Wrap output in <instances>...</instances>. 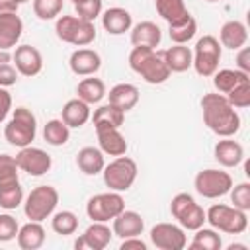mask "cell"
Segmentation results:
<instances>
[{
	"mask_svg": "<svg viewBox=\"0 0 250 250\" xmlns=\"http://www.w3.org/2000/svg\"><path fill=\"white\" fill-rule=\"evenodd\" d=\"M111 230L119 238H129V236H139L145 230V219L137 211H127L123 209L113 221H111Z\"/></svg>",
	"mask_w": 250,
	"mask_h": 250,
	"instance_id": "cell-17",
	"label": "cell"
},
{
	"mask_svg": "<svg viewBox=\"0 0 250 250\" xmlns=\"http://www.w3.org/2000/svg\"><path fill=\"white\" fill-rule=\"evenodd\" d=\"M18 221L10 213H0V242H10L18 234Z\"/></svg>",
	"mask_w": 250,
	"mask_h": 250,
	"instance_id": "cell-43",
	"label": "cell"
},
{
	"mask_svg": "<svg viewBox=\"0 0 250 250\" xmlns=\"http://www.w3.org/2000/svg\"><path fill=\"white\" fill-rule=\"evenodd\" d=\"M227 100L229 104L234 107V109H244L250 105V80L238 84L234 90H230L227 94Z\"/></svg>",
	"mask_w": 250,
	"mask_h": 250,
	"instance_id": "cell-40",
	"label": "cell"
},
{
	"mask_svg": "<svg viewBox=\"0 0 250 250\" xmlns=\"http://www.w3.org/2000/svg\"><path fill=\"white\" fill-rule=\"evenodd\" d=\"M205 221L221 232L227 234H242L248 229V215L232 205L215 203L205 211Z\"/></svg>",
	"mask_w": 250,
	"mask_h": 250,
	"instance_id": "cell-5",
	"label": "cell"
},
{
	"mask_svg": "<svg viewBox=\"0 0 250 250\" xmlns=\"http://www.w3.org/2000/svg\"><path fill=\"white\" fill-rule=\"evenodd\" d=\"M45 238H47V234L39 221H29V223L21 225L16 234L18 246L21 250H37L45 244Z\"/></svg>",
	"mask_w": 250,
	"mask_h": 250,
	"instance_id": "cell-24",
	"label": "cell"
},
{
	"mask_svg": "<svg viewBox=\"0 0 250 250\" xmlns=\"http://www.w3.org/2000/svg\"><path fill=\"white\" fill-rule=\"evenodd\" d=\"M12 61H14L18 74H21V76H29V78L37 76L43 68V57H41L39 49L31 47V45L16 47V51L12 53Z\"/></svg>",
	"mask_w": 250,
	"mask_h": 250,
	"instance_id": "cell-13",
	"label": "cell"
},
{
	"mask_svg": "<svg viewBox=\"0 0 250 250\" xmlns=\"http://www.w3.org/2000/svg\"><path fill=\"white\" fill-rule=\"evenodd\" d=\"M246 80H250V74L238 68H221L213 74V86L217 88L219 94H225V96Z\"/></svg>",
	"mask_w": 250,
	"mask_h": 250,
	"instance_id": "cell-29",
	"label": "cell"
},
{
	"mask_svg": "<svg viewBox=\"0 0 250 250\" xmlns=\"http://www.w3.org/2000/svg\"><path fill=\"white\" fill-rule=\"evenodd\" d=\"M10 111H12V96L6 88H0V123L8 117Z\"/></svg>",
	"mask_w": 250,
	"mask_h": 250,
	"instance_id": "cell-46",
	"label": "cell"
},
{
	"mask_svg": "<svg viewBox=\"0 0 250 250\" xmlns=\"http://www.w3.org/2000/svg\"><path fill=\"white\" fill-rule=\"evenodd\" d=\"M16 162H18V168L29 176H43L53 166L51 154L45 152L43 148H37L31 145L20 148V152L16 154Z\"/></svg>",
	"mask_w": 250,
	"mask_h": 250,
	"instance_id": "cell-12",
	"label": "cell"
},
{
	"mask_svg": "<svg viewBox=\"0 0 250 250\" xmlns=\"http://www.w3.org/2000/svg\"><path fill=\"white\" fill-rule=\"evenodd\" d=\"M76 166L82 174L86 176H96L102 174L104 166H105V158L104 152L98 146H84L78 150L76 154Z\"/></svg>",
	"mask_w": 250,
	"mask_h": 250,
	"instance_id": "cell-27",
	"label": "cell"
},
{
	"mask_svg": "<svg viewBox=\"0 0 250 250\" xmlns=\"http://www.w3.org/2000/svg\"><path fill=\"white\" fill-rule=\"evenodd\" d=\"M107 98H109V102L107 104H111V105H115V107H119L121 111H131L137 104H139V88L135 86V84H129V82H121V84H115L111 90H109V94H105Z\"/></svg>",
	"mask_w": 250,
	"mask_h": 250,
	"instance_id": "cell-22",
	"label": "cell"
},
{
	"mask_svg": "<svg viewBox=\"0 0 250 250\" xmlns=\"http://www.w3.org/2000/svg\"><path fill=\"white\" fill-rule=\"evenodd\" d=\"M37 135V119L31 109L27 107H16L10 121L4 127V137L12 146L23 148L33 143Z\"/></svg>",
	"mask_w": 250,
	"mask_h": 250,
	"instance_id": "cell-3",
	"label": "cell"
},
{
	"mask_svg": "<svg viewBox=\"0 0 250 250\" xmlns=\"http://www.w3.org/2000/svg\"><path fill=\"white\" fill-rule=\"evenodd\" d=\"M125 209V199L119 191H105V193H96L88 199L86 203V215L92 221L98 223H107L113 221L121 211Z\"/></svg>",
	"mask_w": 250,
	"mask_h": 250,
	"instance_id": "cell-10",
	"label": "cell"
},
{
	"mask_svg": "<svg viewBox=\"0 0 250 250\" xmlns=\"http://www.w3.org/2000/svg\"><path fill=\"white\" fill-rule=\"evenodd\" d=\"M102 25L109 35H123L133 27V16L129 14V10L113 6L102 14Z\"/></svg>",
	"mask_w": 250,
	"mask_h": 250,
	"instance_id": "cell-20",
	"label": "cell"
},
{
	"mask_svg": "<svg viewBox=\"0 0 250 250\" xmlns=\"http://www.w3.org/2000/svg\"><path fill=\"white\" fill-rule=\"evenodd\" d=\"M195 203V199L189 195V193H176L174 197H172V201H170V213H172V217L174 219H178V217H182L191 205Z\"/></svg>",
	"mask_w": 250,
	"mask_h": 250,
	"instance_id": "cell-44",
	"label": "cell"
},
{
	"mask_svg": "<svg viewBox=\"0 0 250 250\" xmlns=\"http://www.w3.org/2000/svg\"><path fill=\"white\" fill-rule=\"evenodd\" d=\"M23 33V21L18 14H0V49L10 51Z\"/></svg>",
	"mask_w": 250,
	"mask_h": 250,
	"instance_id": "cell-19",
	"label": "cell"
},
{
	"mask_svg": "<svg viewBox=\"0 0 250 250\" xmlns=\"http://www.w3.org/2000/svg\"><path fill=\"white\" fill-rule=\"evenodd\" d=\"M10 61H12L10 51H2V49H0V64H2V62H10Z\"/></svg>",
	"mask_w": 250,
	"mask_h": 250,
	"instance_id": "cell-50",
	"label": "cell"
},
{
	"mask_svg": "<svg viewBox=\"0 0 250 250\" xmlns=\"http://www.w3.org/2000/svg\"><path fill=\"white\" fill-rule=\"evenodd\" d=\"M18 172H20V168H18L16 156H12V154H0V184L20 180L18 178Z\"/></svg>",
	"mask_w": 250,
	"mask_h": 250,
	"instance_id": "cell-42",
	"label": "cell"
},
{
	"mask_svg": "<svg viewBox=\"0 0 250 250\" xmlns=\"http://www.w3.org/2000/svg\"><path fill=\"white\" fill-rule=\"evenodd\" d=\"M55 33L61 41L74 47H88L96 39L94 21L80 20L78 16H59L55 21Z\"/></svg>",
	"mask_w": 250,
	"mask_h": 250,
	"instance_id": "cell-4",
	"label": "cell"
},
{
	"mask_svg": "<svg viewBox=\"0 0 250 250\" xmlns=\"http://www.w3.org/2000/svg\"><path fill=\"white\" fill-rule=\"evenodd\" d=\"M76 94H78V98H80L82 102H86L88 105L100 104V102L105 98V84H104L102 78H94V74H92V76H86V78H82V80L78 82Z\"/></svg>",
	"mask_w": 250,
	"mask_h": 250,
	"instance_id": "cell-30",
	"label": "cell"
},
{
	"mask_svg": "<svg viewBox=\"0 0 250 250\" xmlns=\"http://www.w3.org/2000/svg\"><path fill=\"white\" fill-rule=\"evenodd\" d=\"M230 203L232 207L240 209V211H248L250 209V184L248 182H240V184H232L230 188Z\"/></svg>",
	"mask_w": 250,
	"mask_h": 250,
	"instance_id": "cell-39",
	"label": "cell"
},
{
	"mask_svg": "<svg viewBox=\"0 0 250 250\" xmlns=\"http://www.w3.org/2000/svg\"><path fill=\"white\" fill-rule=\"evenodd\" d=\"M92 115V109L86 102H82L80 98H72L68 100L64 105H62V111H61V119L70 127V129H80L82 125L88 123Z\"/></svg>",
	"mask_w": 250,
	"mask_h": 250,
	"instance_id": "cell-23",
	"label": "cell"
},
{
	"mask_svg": "<svg viewBox=\"0 0 250 250\" xmlns=\"http://www.w3.org/2000/svg\"><path fill=\"white\" fill-rule=\"evenodd\" d=\"M213 154H215V160L225 168H236L244 160L242 145L230 137H221V141H217L213 148Z\"/></svg>",
	"mask_w": 250,
	"mask_h": 250,
	"instance_id": "cell-16",
	"label": "cell"
},
{
	"mask_svg": "<svg viewBox=\"0 0 250 250\" xmlns=\"http://www.w3.org/2000/svg\"><path fill=\"white\" fill-rule=\"evenodd\" d=\"M160 57L164 59L170 72H186L188 68H191V62H193L191 49L186 45H176V43H174V47L160 53Z\"/></svg>",
	"mask_w": 250,
	"mask_h": 250,
	"instance_id": "cell-28",
	"label": "cell"
},
{
	"mask_svg": "<svg viewBox=\"0 0 250 250\" xmlns=\"http://www.w3.org/2000/svg\"><path fill=\"white\" fill-rule=\"evenodd\" d=\"M59 203V191L53 186H37L33 188L25 201H23V213L29 221H45L49 219Z\"/></svg>",
	"mask_w": 250,
	"mask_h": 250,
	"instance_id": "cell-8",
	"label": "cell"
},
{
	"mask_svg": "<svg viewBox=\"0 0 250 250\" xmlns=\"http://www.w3.org/2000/svg\"><path fill=\"white\" fill-rule=\"evenodd\" d=\"M12 2H16V4L20 6V4H25V2H29V0H12Z\"/></svg>",
	"mask_w": 250,
	"mask_h": 250,
	"instance_id": "cell-52",
	"label": "cell"
},
{
	"mask_svg": "<svg viewBox=\"0 0 250 250\" xmlns=\"http://www.w3.org/2000/svg\"><path fill=\"white\" fill-rule=\"evenodd\" d=\"M23 203V188L20 180L0 184V207L6 211H12Z\"/></svg>",
	"mask_w": 250,
	"mask_h": 250,
	"instance_id": "cell-34",
	"label": "cell"
},
{
	"mask_svg": "<svg viewBox=\"0 0 250 250\" xmlns=\"http://www.w3.org/2000/svg\"><path fill=\"white\" fill-rule=\"evenodd\" d=\"M221 246H223L221 234L213 227L211 229L199 227L193 234V240L189 242L191 250H221Z\"/></svg>",
	"mask_w": 250,
	"mask_h": 250,
	"instance_id": "cell-33",
	"label": "cell"
},
{
	"mask_svg": "<svg viewBox=\"0 0 250 250\" xmlns=\"http://www.w3.org/2000/svg\"><path fill=\"white\" fill-rule=\"evenodd\" d=\"M111 236H113V230L105 223L92 221V225L84 230V234H80L76 238L74 248L76 250H82V248H88V250H104L111 242Z\"/></svg>",
	"mask_w": 250,
	"mask_h": 250,
	"instance_id": "cell-14",
	"label": "cell"
},
{
	"mask_svg": "<svg viewBox=\"0 0 250 250\" xmlns=\"http://www.w3.org/2000/svg\"><path fill=\"white\" fill-rule=\"evenodd\" d=\"M98 135V148L104 152V154H109V156H121V154H127V141L125 137L119 133V129H100L96 131Z\"/></svg>",
	"mask_w": 250,
	"mask_h": 250,
	"instance_id": "cell-26",
	"label": "cell"
},
{
	"mask_svg": "<svg viewBox=\"0 0 250 250\" xmlns=\"http://www.w3.org/2000/svg\"><path fill=\"white\" fill-rule=\"evenodd\" d=\"M43 139L51 146H62L70 139V127L62 119H49L43 127Z\"/></svg>",
	"mask_w": 250,
	"mask_h": 250,
	"instance_id": "cell-32",
	"label": "cell"
},
{
	"mask_svg": "<svg viewBox=\"0 0 250 250\" xmlns=\"http://www.w3.org/2000/svg\"><path fill=\"white\" fill-rule=\"evenodd\" d=\"M62 12V0H33V14L43 20H55Z\"/></svg>",
	"mask_w": 250,
	"mask_h": 250,
	"instance_id": "cell-38",
	"label": "cell"
},
{
	"mask_svg": "<svg viewBox=\"0 0 250 250\" xmlns=\"http://www.w3.org/2000/svg\"><path fill=\"white\" fill-rule=\"evenodd\" d=\"M154 8L158 16L168 21V25L178 23L189 16L184 0H154Z\"/></svg>",
	"mask_w": 250,
	"mask_h": 250,
	"instance_id": "cell-31",
	"label": "cell"
},
{
	"mask_svg": "<svg viewBox=\"0 0 250 250\" xmlns=\"http://www.w3.org/2000/svg\"><path fill=\"white\" fill-rule=\"evenodd\" d=\"M168 33H170V39H172L176 45H186L189 39L195 37V33H197V21H195V18L189 14L186 20L168 25Z\"/></svg>",
	"mask_w": 250,
	"mask_h": 250,
	"instance_id": "cell-35",
	"label": "cell"
},
{
	"mask_svg": "<svg viewBox=\"0 0 250 250\" xmlns=\"http://www.w3.org/2000/svg\"><path fill=\"white\" fill-rule=\"evenodd\" d=\"M129 66L148 84H162L172 74L164 59L148 47H133L129 53Z\"/></svg>",
	"mask_w": 250,
	"mask_h": 250,
	"instance_id": "cell-2",
	"label": "cell"
},
{
	"mask_svg": "<svg viewBox=\"0 0 250 250\" xmlns=\"http://www.w3.org/2000/svg\"><path fill=\"white\" fill-rule=\"evenodd\" d=\"M72 4H78V2H84V0H70Z\"/></svg>",
	"mask_w": 250,
	"mask_h": 250,
	"instance_id": "cell-53",
	"label": "cell"
},
{
	"mask_svg": "<svg viewBox=\"0 0 250 250\" xmlns=\"http://www.w3.org/2000/svg\"><path fill=\"white\" fill-rule=\"evenodd\" d=\"M193 188L201 197L207 199H217L223 197L230 191L232 188V178L229 172L219 170V168H205L201 172H197L195 180H193Z\"/></svg>",
	"mask_w": 250,
	"mask_h": 250,
	"instance_id": "cell-9",
	"label": "cell"
},
{
	"mask_svg": "<svg viewBox=\"0 0 250 250\" xmlns=\"http://www.w3.org/2000/svg\"><path fill=\"white\" fill-rule=\"evenodd\" d=\"M51 229L61 234V236H68L74 234L78 229V217L72 211H59L51 215Z\"/></svg>",
	"mask_w": 250,
	"mask_h": 250,
	"instance_id": "cell-36",
	"label": "cell"
},
{
	"mask_svg": "<svg viewBox=\"0 0 250 250\" xmlns=\"http://www.w3.org/2000/svg\"><path fill=\"white\" fill-rule=\"evenodd\" d=\"M90 119L96 127V131H100V129H119L125 121V111H121L119 107H115L111 104H104L98 109H94Z\"/></svg>",
	"mask_w": 250,
	"mask_h": 250,
	"instance_id": "cell-25",
	"label": "cell"
},
{
	"mask_svg": "<svg viewBox=\"0 0 250 250\" xmlns=\"http://www.w3.org/2000/svg\"><path fill=\"white\" fill-rule=\"evenodd\" d=\"M150 242L158 250H184L188 244L186 232L174 223H156L150 229Z\"/></svg>",
	"mask_w": 250,
	"mask_h": 250,
	"instance_id": "cell-11",
	"label": "cell"
},
{
	"mask_svg": "<svg viewBox=\"0 0 250 250\" xmlns=\"http://www.w3.org/2000/svg\"><path fill=\"white\" fill-rule=\"evenodd\" d=\"M246 244H229V250H246Z\"/></svg>",
	"mask_w": 250,
	"mask_h": 250,
	"instance_id": "cell-51",
	"label": "cell"
},
{
	"mask_svg": "<svg viewBox=\"0 0 250 250\" xmlns=\"http://www.w3.org/2000/svg\"><path fill=\"white\" fill-rule=\"evenodd\" d=\"M18 82V70L14 64L10 62H2L0 64V88H8L14 86Z\"/></svg>",
	"mask_w": 250,
	"mask_h": 250,
	"instance_id": "cell-45",
	"label": "cell"
},
{
	"mask_svg": "<svg viewBox=\"0 0 250 250\" xmlns=\"http://www.w3.org/2000/svg\"><path fill=\"white\" fill-rule=\"evenodd\" d=\"M199 105H201V113H203V123L217 137H234L238 133L240 115L229 104L225 94H219V92L203 94Z\"/></svg>",
	"mask_w": 250,
	"mask_h": 250,
	"instance_id": "cell-1",
	"label": "cell"
},
{
	"mask_svg": "<svg viewBox=\"0 0 250 250\" xmlns=\"http://www.w3.org/2000/svg\"><path fill=\"white\" fill-rule=\"evenodd\" d=\"M68 66L76 76H92L100 70L102 66V57L98 55V51L88 49V47H80L76 49L70 59H68Z\"/></svg>",
	"mask_w": 250,
	"mask_h": 250,
	"instance_id": "cell-15",
	"label": "cell"
},
{
	"mask_svg": "<svg viewBox=\"0 0 250 250\" xmlns=\"http://www.w3.org/2000/svg\"><path fill=\"white\" fill-rule=\"evenodd\" d=\"M119 250H146V244L139 236H129V238H121Z\"/></svg>",
	"mask_w": 250,
	"mask_h": 250,
	"instance_id": "cell-48",
	"label": "cell"
},
{
	"mask_svg": "<svg viewBox=\"0 0 250 250\" xmlns=\"http://www.w3.org/2000/svg\"><path fill=\"white\" fill-rule=\"evenodd\" d=\"M176 221L180 223V227H182L184 230H197L199 227L205 225V211H203V207L195 201V203H193L182 217H178Z\"/></svg>",
	"mask_w": 250,
	"mask_h": 250,
	"instance_id": "cell-37",
	"label": "cell"
},
{
	"mask_svg": "<svg viewBox=\"0 0 250 250\" xmlns=\"http://www.w3.org/2000/svg\"><path fill=\"white\" fill-rule=\"evenodd\" d=\"M18 4L12 0H0V14H18Z\"/></svg>",
	"mask_w": 250,
	"mask_h": 250,
	"instance_id": "cell-49",
	"label": "cell"
},
{
	"mask_svg": "<svg viewBox=\"0 0 250 250\" xmlns=\"http://www.w3.org/2000/svg\"><path fill=\"white\" fill-rule=\"evenodd\" d=\"M248 41V29L240 20H229L219 29V43L221 47L238 51Z\"/></svg>",
	"mask_w": 250,
	"mask_h": 250,
	"instance_id": "cell-18",
	"label": "cell"
},
{
	"mask_svg": "<svg viewBox=\"0 0 250 250\" xmlns=\"http://www.w3.org/2000/svg\"><path fill=\"white\" fill-rule=\"evenodd\" d=\"M131 45L133 47H148V49H156L160 45L162 39V31L154 21H139L137 25H133L131 29Z\"/></svg>",
	"mask_w": 250,
	"mask_h": 250,
	"instance_id": "cell-21",
	"label": "cell"
},
{
	"mask_svg": "<svg viewBox=\"0 0 250 250\" xmlns=\"http://www.w3.org/2000/svg\"><path fill=\"white\" fill-rule=\"evenodd\" d=\"M102 10H104L102 0H84V2L74 4L76 16L80 20H86V21H94L98 16H102Z\"/></svg>",
	"mask_w": 250,
	"mask_h": 250,
	"instance_id": "cell-41",
	"label": "cell"
},
{
	"mask_svg": "<svg viewBox=\"0 0 250 250\" xmlns=\"http://www.w3.org/2000/svg\"><path fill=\"white\" fill-rule=\"evenodd\" d=\"M191 53H193L191 66L195 68V72L199 76L209 78L219 70V61H221V55H223V47H221V43L215 35L199 37Z\"/></svg>",
	"mask_w": 250,
	"mask_h": 250,
	"instance_id": "cell-6",
	"label": "cell"
},
{
	"mask_svg": "<svg viewBox=\"0 0 250 250\" xmlns=\"http://www.w3.org/2000/svg\"><path fill=\"white\" fill-rule=\"evenodd\" d=\"M205 2H211L213 4V2H221V0H205Z\"/></svg>",
	"mask_w": 250,
	"mask_h": 250,
	"instance_id": "cell-54",
	"label": "cell"
},
{
	"mask_svg": "<svg viewBox=\"0 0 250 250\" xmlns=\"http://www.w3.org/2000/svg\"><path fill=\"white\" fill-rule=\"evenodd\" d=\"M236 68L250 74V49L248 47H240L238 49V53H236Z\"/></svg>",
	"mask_w": 250,
	"mask_h": 250,
	"instance_id": "cell-47",
	"label": "cell"
},
{
	"mask_svg": "<svg viewBox=\"0 0 250 250\" xmlns=\"http://www.w3.org/2000/svg\"><path fill=\"white\" fill-rule=\"evenodd\" d=\"M102 174H104V184L111 191L121 193V191H127L135 184L139 168H137V162L133 158L121 154V156H115L109 164H105Z\"/></svg>",
	"mask_w": 250,
	"mask_h": 250,
	"instance_id": "cell-7",
	"label": "cell"
}]
</instances>
